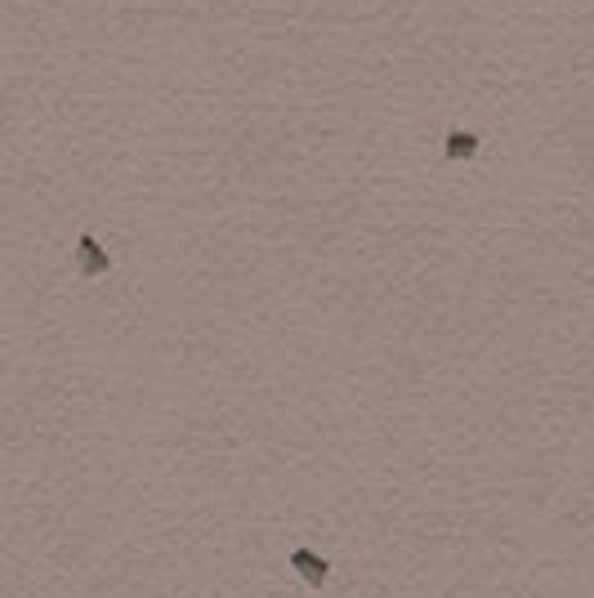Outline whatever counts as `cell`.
Instances as JSON below:
<instances>
[{
    "label": "cell",
    "instance_id": "1",
    "mask_svg": "<svg viewBox=\"0 0 594 598\" xmlns=\"http://www.w3.org/2000/svg\"><path fill=\"white\" fill-rule=\"evenodd\" d=\"M291 572L300 576L309 590H322V585H327V576H331V563L322 554H313V549H295V554H291Z\"/></svg>",
    "mask_w": 594,
    "mask_h": 598
},
{
    "label": "cell",
    "instance_id": "2",
    "mask_svg": "<svg viewBox=\"0 0 594 598\" xmlns=\"http://www.w3.org/2000/svg\"><path fill=\"white\" fill-rule=\"evenodd\" d=\"M76 259H81V273L85 277H103L112 268V259H108V250L99 246V241H94L90 233H85L81 241H76Z\"/></svg>",
    "mask_w": 594,
    "mask_h": 598
},
{
    "label": "cell",
    "instance_id": "3",
    "mask_svg": "<svg viewBox=\"0 0 594 598\" xmlns=\"http://www.w3.org/2000/svg\"><path fill=\"white\" fill-rule=\"evenodd\" d=\"M478 148H483V139L469 134V130H452L447 134V143H443L447 161H469V157H478Z\"/></svg>",
    "mask_w": 594,
    "mask_h": 598
}]
</instances>
